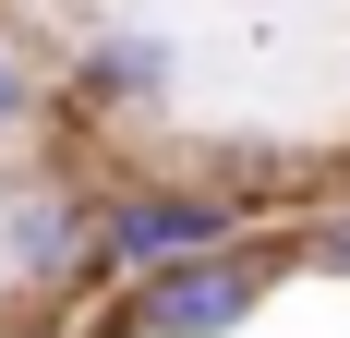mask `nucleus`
I'll use <instances>...</instances> for the list:
<instances>
[{"instance_id":"nucleus-1","label":"nucleus","mask_w":350,"mask_h":338,"mask_svg":"<svg viewBox=\"0 0 350 338\" xmlns=\"http://www.w3.org/2000/svg\"><path fill=\"white\" fill-rule=\"evenodd\" d=\"M290 266H302V242H217V254L145 266V278H121V314L97 338H242L254 314L278 302Z\"/></svg>"},{"instance_id":"nucleus-2","label":"nucleus","mask_w":350,"mask_h":338,"mask_svg":"<svg viewBox=\"0 0 350 338\" xmlns=\"http://www.w3.org/2000/svg\"><path fill=\"white\" fill-rule=\"evenodd\" d=\"M217 242H254V218L206 169L193 181H121L97 205V278H145V266H181V254H217Z\"/></svg>"},{"instance_id":"nucleus-3","label":"nucleus","mask_w":350,"mask_h":338,"mask_svg":"<svg viewBox=\"0 0 350 338\" xmlns=\"http://www.w3.org/2000/svg\"><path fill=\"white\" fill-rule=\"evenodd\" d=\"M0 266L25 290H85L97 278V194L85 181H25L0 205Z\"/></svg>"},{"instance_id":"nucleus-4","label":"nucleus","mask_w":350,"mask_h":338,"mask_svg":"<svg viewBox=\"0 0 350 338\" xmlns=\"http://www.w3.org/2000/svg\"><path fill=\"white\" fill-rule=\"evenodd\" d=\"M72 97H85V109H157V97H170V36L97 25V36H85V61H72Z\"/></svg>"},{"instance_id":"nucleus-5","label":"nucleus","mask_w":350,"mask_h":338,"mask_svg":"<svg viewBox=\"0 0 350 338\" xmlns=\"http://www.w3.org/2000/svg\"><path fill=\"white\" fill-rule=\"evenodd\" d=\"M302 266H314V278H338V290H350V194L326 205L314 230H302Z\"/></svg>"},{"instance_id":"nucleus-6","label":"nucleus","mask_w":350,"mask_h":338,"mask_svg":"<svg viewBox=\"0 0 350 338\" xmlns=\"http://www.w3.org/2000/svg\"><path fill=\"white\" fill-rule=\"evenodd\" d=\"M25 121H36V73L0 49V133H25Z\"/></svg>"}]
</instances>
